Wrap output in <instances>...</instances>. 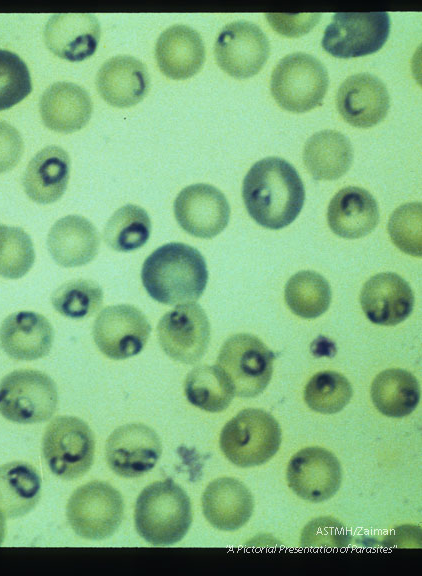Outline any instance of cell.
<instances>
[{
	"instance_id": "cell-1",
	"label": "cell",
	"mask_w": 422,
	"mask_h": 576,
	"mask_svg": "<svg viewBox=\"0 0 422 576\" xmlns=\"http://www.w3.org/2000/svg\"><path fill=\"white\" fill-rule=\"evenodd\" d=\"M242 197L251 218L262 227L278 230L301 212L305 189L296 169L279 157L254 163L242 185Z\"/></svg>"
},
{
	"instance_id": "cell-2",
	"label": "cell",
	"mask_w": 422,
	"mask_h": 576,
	"mask_svg": "<svg viewBox=\"0 0 422 576\" xmlns=\"http://www.w3.org/2000/svg\"><path fill=\"white\" fill-rule=\"evenodd\" d=\"M142 284L157 302L176 305L194 302L203 294L208 270L204 257L194 247L167 243L153 251L141 270Z\"/></svg>"
},
{
	"instance_id": "cell-3",
	"label": "cell",
	"mask_w": 422,
	"mask_h": 576,
	"mask_svg": "<svg viewBox=\"0 0 422 576\" xmlns=\"http://www.w3.org/2000/svg\"><path fill=\"white\" fill-rule=\"evenodd\" d=\"M191 523L190 498L172 479L156 481L146 486L136 499V531L154 546H168L181 541Z\"/></svg>"
},
{
	"instance_id": "cell-4",
	"label": "cell",
	"mask_w": 422,
	"mask_h": 576,
	"mask_svg": "<svg viewBox=\"0 0 422 576\" xmlns=\"http://www.w3.org/2000/svg\"><path fill=\"white\" fill-rule=\"evenodd\" d=\"M281 444V428L268 412L246 408L229 420L220 433L224 456L238 467L259 466L270 460Z\"/></svg>"
},
{
	"instance_id": "cell-5",
	"label": "cell",
	"mask_w": 422,
	"mask_h": 576,
	"mask_svg": "<svg viewBox=\"0 0 422 576\" xmlns=\"http://www.w3.org/2000/svg\"><path fill=\"white\" fill-rule=\"evenodd\" d=\"M329 84L324 65L302 52L282 58L271 74L270 89L283 109L302 113L321 105Z\"/></svg>"
},
{
	"instance_id": "cell-6",
	"label": "cell",
	"mask_w": 422,
	"mask_h": 576,
	"mask_svg": "<svg viewBox=\"0 0 422 576\" xmlns=\"http://www.w3.org/2000/svg\"><path fill=\"white\" fill-rule=\"evenodd\" d=\"M274 359V353L258 337L239 333L229 337L222 345L217 367L235 396L252 398L268 386Z\"/></svg>"
},
{
	"instance_id": "cell-7",
	"label": "cell",
	"mask_w": 422,
	"mask_h": 576,
	"mask_svg": "<svg viewBox=\"0 0 422 576\" xmlns=\"http://www.w3.org/2000/svg\"><path fill=\"white\" fill-rule=\"evenodd\" d=\"M95 439L91 428L73 416H59L47 426L42 452L49 469L64 480L86 474L94 460Z\"/></svg>"
},
{
	"instance_id": "cell-8",
	"label": "cell",
	"mask_w": 422,
	"mask_h": 576,
	"mask_svg": "<svg viewBox=\"0 0 422 576\" xmlns=\"http://www.w3.org/2000/svg\"><path fill=\"white\" fill-rule=\"evenodd\" d=\"M66 516L78 536L89 540L106 539L121 525L124 501L121 493L112 485L92 481L72 493Z\"/></svg>"
},
{
	"instance_id": "cell-9",
	"label": "cell",
	"mask_w": 422,
	"mask_h": 576,
	"mask_svg": "<svg viewBox=\"0 0 422 576\" xmlns=\"http://www.w3.org/2000/svg\"><path fill=\"white\" fill-rule=\"evenodd\" d=\"M55 382L37 370H16L0 381V414L7 420L34 424L50 419L57 409Z\"/></svg>"
},
{
	"instance_id": "cell-10",
	"label": "cell",
	"mask_w": 422,
	"mask_h": 576,
	"mask_svg": "<svg viewBox=\"0 0 422 576\" xmlns=\"http://www.w3.org/2000/svg\"><path fill=\"white\" fill-rule=\"evenodd\" d=\"M389 32L386 12H339L324 30L322 47L337 58L365 56L382 48Z\"/></svg>"
},
{
	"instance_id": "cell-11",
	"label": "cell",
	"mask_w": 422,
	"mask_h": 576,
	"mask_svg": "<svg viewBox=\"0 0 422 576\" xmlns=\"http://www.w3.org/2000/svg\"><path fill=\"white\" fill-rule=\"evenodd\" d=\"M157 337L162 350L171 359L194 364L208 348L210 323L197 303L179 304L162 316L157 325Z\"/></svg>"
},
{
	"instance_id": "cell-12",
	"label": "cell",
	"mask_w": 422,
	"mask_h": 576,
	"mask_svg": "<svg viewBox=\"0 0 422 576\" xmlns=\"http://www.w3.org/2000/svg\"><path fill=\"white\" fill-rule=\"evenodd\" d=\"M151 333L147 317L138 308L119 304L104 308L97 316L92 335L108 358L123 360L139 354Z\"/></svg>"
},
{
	"instance_id": "cell-13",
	"label": "cell",
	"mask_w": 422,
	"mask_h": 576,
	"mask_svg": "<svg viewBox=\"0 0 422 576\" xmlns=\"http://www.w3.org/2000/svg\"><path fill=\"white\" fill-rule=\"evenodd\" d=\"M220 68L232 77L245 79L257 74L270 54L265 33L249 21L227 24L219 33L214 46Z\"/></svg>"
},
{
	"instance_id": "cell-14",
	"label": "cell",
	"mask_w": 422,
	"mask_h": 576,
	"mask_svg": "<svg viewBox=\"0 0 422 576\" xmlns=\"http://www.w3.org/2000/svg\"><path fill=\"white\" fill-rule=\"evenodd\" d=\"M161 454L160 437L143 423L119 426L109 435L105 446L109 468L124 478H136L148 473Z\"/></svg>"
},
{
	"instance_id": "cell-15",
	"label": "cell",
	"mask_w": 422,
	"mask_h": 576,
	"mask_svg": "<svg viewBox=\"0 0 422 576\" xmlns=\"http://www.w3.org/2000/svg\"><path fill=\"white\" fill-rule=\"evenodd\" d=\"M286 479L297 496L318 503L328 500L339 490L342 469L330 451L322 447H307L290 459Z\"/></svg>"
},
{
	"instance_id": "cell-16",
	"label": "cell",
	"mask_w": 422,
	"mask_h": 576,
	"mask_svg": "<svg viewBox=\"0 0 422 576\" xmlns=\"http://www.w3.org/2000/svg\"><path fill=\"white\" fill-rule=\"evenodd\" d=\"M174 215L188 234L209 239L221 233L230 218V206L216 187L197 183L182 189L174 201Z\"/></svg>"
},
{
	"instance_id": "cell-17",
	"label": "cell",
	"mask_w": 422,
	"mask_h": 576,
	"mask_svg": "<svg viewBox=\"0 0 422 576\" xmlns=\"http://www.w3.org/2000/svg\"><path fill=\"white\" fill-rule=\"evenodd\" d=\"M337 109L352 126L372 127L381 122L390 107L385 84L369 73H358L346 78L336 97Z\"/></svg>"
},
{
	"instance_id": "cell-18",
	"label": "cell",
	"mask_w": 422,
	"mask_h": 576,
	"mask_svg": "<svg viewBox=\"0 0 422 576\" xmlns=\"http://www.w3.org/2000/svg\"><path fill=\"white\" fill-rule=\"evenodd\" d=\"M360 304L372 323L394 326L411 314L414 294L408 282L398 274L384 272L366 281L360 293Z\"/></svg>"
},
{
	"instance_id": "cell-19",
	"label": "cell",
	"mask_w": 422,
	"mask_h": 576,
	"mask_svg": "<svg viewBox=\"0 0 422 576\" xmlns=\"http://www.w3.org/2000/svg\"><path fill=\"white\" fill-rule=\"evenodd\" d=\"M100 32V23L93 14L59 13L48 20L44 40L56 56L78 62L94 54Z\"/></svg>"
},
{
	"instance_id": "cell-20",
	"label": "cell",
	"mask_w": 422,
	"mask_h": 576,
	"mask_svg": "<svg viewBox=\"0 0 422 576\" xmlns=\"http://www.w3.org/2000/svg\"><path fill=\"white\" fill-rule=\"evenodd\" d=\"M202 510L214 528L235 531L251 518L254 498L240 480L221 477L210 482L204 490Z\"/></svg>"
},
{
	"instance_id": "cell-21",
	"label": "cell",
	"mask_w": 422,
	"mask_h": 576,
	"mask_svg": "<svg viewBox=\"0 0 422 576\" xmlns=\"http://www.w3.org/2000/svg\"><path fill=\"white\" fill-rule=\"evenodd\" d=\"M54 330L46 317L32 311H19L5 318L0 327V343L11 358L21 361L46 356L53 344Z\"/></svg>"
},
{
	"instance_id": "cell-22",
	"label": "cell",
	"mask_w": 422,
	"mask_h": 576,
	"mask_svg": "<svg viewBox=\"0 0 422 576\" xmlns=\"http://www.w3.org/2000/svg\"><path fill=\"white\" fill-rule=\"evenodd\" d=\"M155 57L161 72L180 80L195 75L205 61V46L193 28L177 24L163 31L155 46Z\"/></svg>"
},
{
	"instance_id": "cell-23",
	"label": "cell",
	"mask_w": 422,
	"mask_h": 576,
	"mask_svg": "<svg viewBox=\"0 0 422 576\" xmlns=\"http://www.w3.org/2000/svg\"><path fill=\"white\" fill-rule=\"evenodd\" d=\"M96 86L101 97L116 107L140 102L149 89V74L143 62L129 55L108 59L99 69Z\"/></svg>"
},
{
	"instance_id": "cell-24",
	"label": "cell",
	"mask_w": 422,
	"mask_h": 576,
	"mask_svg": "<svg viewBox=\"0 0 422 576\" xmlns=\"http://www.w3.org/2000/svg\"><path fill=\"white\" fill-rule=\"evenodd\" d=\"M47 246L53 260L62 267H79L97 255L100 238L96 227L85 217L68 215L51 227Z\"/></svg>"
},
{
	"instance_id": "cell-25",
	"label": "cell",
	"mask_w": 422,
	"mask_h": 576,
	"mask_svg": "<svg viewBox=\"0 0 422 576\" xmlns=\"http://www.w3.org/2000/svg\"><path fill=\"white\" fill-rule=\"evenodd\" d=\"M330 229L346 239H357L371 233L379 222L375 198L365 189L349 186L331 199L327 209Z\"/></svg>"
},
{
	"instance_id": "cell-26",
	"label": "cell",
	"mask_w": 422,
	"mask_h": 576,
	"mask_svg": "<svg viewBox=\"0 0 422 576\" xmlns=\"http://www.w3.org/2000/svg\"><path fill=\"white\" fill-rule=\"evenodd\" d=\"M40 114L49 129L71 133L90 120L92 101L83 87L71 82H56L42 94Z\"/></svg>"
},
{
	"instance_id": "cell-27",
	"label": "cell",
	"mask_w": 422,
	"mask_h": 576,
	"mask_svg": "<svg viewBox=\"0 0 422 576\" xmlns=\"http://www.w3.org/2000/svg\"><path fill=\"white\" fill-rule=\"evenodd\" d=\"M70 172L67 152L55 145L40 150L28 163L23 175V187L34 202L50 204L64 194Z\"/></svg>"
},
{
	"instance_id": "cell-28",
	"label": "cell",
	"mask_w": 422,
	"mask_h": 576,
	"mask_svg": "<svg viewBox=\"0 0 422 576\" xmlns=\"http://www.w3.org/2000/svg\"><path fill=\"white\" fill-rule=\"evenodd\" d=\"M303 161L315 180H335L343 176L353 161L349 139L335 130H322L305 143Z\"/></svg>"
},
{
	"instance_id": "cell-29",
	"label": "cell",
	"mask_w": 422,
	"mask_h": 576,
	"mask_svg": "<svg viewBox=\"0 0 422 576\" xmlns=\"http://www.w3.org/2000/svg\"><path fill=\"white\" fill-rule=\"evenodd\" d=\"M41 487V476L29 463L0 466V510L9 518L26 515L40 500Z\"/></svg>"
},
{
	"instance_id": "cell-30",
	"label": "cell",
	"mask_w": 422,
	"mask_h": 576,
	"mask_svg": "<svg viewBox=\"0 0 422 576\" xmlns=\"http://www.w3.org/2000/svg\"><path fill=\"white\" fill-rule=\"evenodd\" d=\"M371 399L383 415L401 418L411 414L420 401V387L415 376L403 369L380 372L371 385Z\"/></svg>"
},
{
	"instance_id": "cell-31",
	"label": "cell",
	"mask_w": 422,
	"mask_h": 576,
	"mask_svg": "<svg viewBox=\"0 0 422 576\" xmlns=\"http://www.w3.org/2000/svg\"><path fill=\"white\" fill-rule=\"evenodd\" d=\"M284 297L297 316L313 319L329 308L332 293L328 281L319 273L306 270L292 275L285 285Z\"/></svg>"
},
{
	"instance_id": "cell-32",
	"label": "cell",
	"mask_w": 422,
	"mask_h": 576,
	"mask_svg": "<svg viewBox=\"0 0 422 576\" xmlns=\"http://www.w3.org/2000/svg\"><path fill=\"white\" fill-rule=\"evenodd\" d=\"M187 400L207 412H221L231 403L234 392L217 365H199L186 377Z\"/></svg>"
},
{
	"instance_id": "cell-33",
	"label": "cell",
	"mask_w": 422,
	"mask_h": 576,
	"mask_svg": "<svg viewBox=\"0 0 422 576\" xmlns=\"http://www.w3.org/2000/svg\"><path fill=\"white\" fill-rule=\"evenodd\" d=\"M150 232L151 220L146 210L138 205L127 204L109 218L103 237L111 249L130 252L145 245Z\"/></svg>"
},
{
	"instance_id": "cell-34",
	"label": "cell",
	"mask_w": 422,
	"mask_h": 576,
	"mask_svg": "<svg viewBox=\"0 0 422 576\" xmlns=\"http://www.w3.org/2000/svg\"><path fill=\"white\" fill-rule=\"evenodd\" d=\"M352 394V386L345 376L335 371H322L307 383L304 400L316 412L334 414L349 403Z\"/></svg>"
},
{
	"instance_id": "cell-35",
	"label": "cell",
	"mask_w": 422,
	"mask_h": 576,
	"mask_svg": "<svg viewBox=\"0 0 422 576\" xmlns=\"http://www.w3.org/2000/svg\"><path fill=\"white\" fill-rule=\"evenodd\" d=\"M103 302L100 285L88 279H76L59 286L51 296L54 309L61 315L82 319L93 315Z\"/></svg>"
},
{
	"instance_id": "cell-36",
	"label": "cell",
	"mask_w": 422,
	"mask_h": 576,
	"mask_svg": "<svg viewBox=\"0 0 422 576\" xmlns=\"http://www.w3.org/2000/svg\"><path fill=\"white\" fill-rule=\"evenodd\" d=\"M34 260L30 236L19 227L0 225V276L21 278L29 272Z\"/></svg>"
},
{
	"instance_id": "cell-37",
	"label": "cell",
	"mask_w": 422,
	"mask_h": 576,
	"mask_svg": "<svg viewBox=\"0 0 422 576\" xmlns=\"http://www.w3.org/2000/svg\"><path fill=\"white\" fill-rule=\"evenodd\" d=\"M421 203L411 202L396 208L388 221L392 242L404 253L414 257L422 255Z\"/></svg>"
},
{
	"instance_id": "cell-38",
	"label": "cell",
	"mask_w": 422,
	"mask_h": 576,
	"mask_svg": "<svg viewBox=\"0 0 422 576\" xmlns=\"http://www.w3.org/2000/svg\"><path fill=\"white\" fill-rule=\"evenodd\" d=\"M31 91L26 63L17 54L0 49V111L16 105Z\"/></svg>"
},
{
	"instance_id": "cell-39",
	"label": "cell",
	"mask_w": 422,
	"mask_h": 576,
	"mask_svg": "<svg viewBox=\"0 0 422 576\" xmlns=\"http://www.w3.org/2000/svg\"><path fill=\"white\" fill-rule=\"evenodd\" d=\"M320 17V13L266 14L270 26L279 34L287 37H298L308 33L317 24Z\"/></svg>"
},
{
	"instance_id": "cell-40",
	"label": "cell",
	"mask_w": 422,
	"mask_h": 576,
	"mask_svg": "<svg viewBox=\"0 0 422 576\" xmlns=\"http://www.w3.org/2000/svg\"><path fill=\"white\" fill-rule=\"evenodd\" d=\"M23 140L18 130L0 121V173L11 170L23 154Z\"/></svg>"
},
{
	"instance_id": "cell-41",
	"label": "cell",
	"mask_w": 422,
	"mask_h": 576,
	"mask_svg": "<svg viewBox=\"0 0 422 576\" xmlns=\"http://www.w3.org/2000/svg\"><path fill=\"white\" fill-rule=\"evenodd\" d=\"M6 533V522L2 511L0 510V545L3 543Z\"/></svg>"
}]
</instances>
